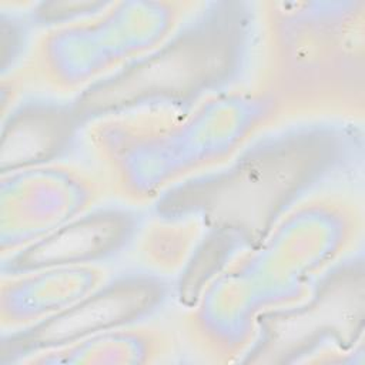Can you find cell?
<instances>
[{"label":"cell","mask_w":365,"mask_h":365,"mask_svg":"<svg viewBox=\"0 0 365 365\" xmlns=\"http://www.w3.org/2000/svg\"><path fill=\"white\" fill-rule=\"evenodd\" d=\"M362 227L361 207L348 194L322 191L297 201L205 282L184 318L192 348L215 362L245 355L261 321L305 304L321 277L354 251Z\"/></svg>","instance_id":"1"},{"label":"cell","mask_w":365,"mask_h":365,"mask_svg":"<svg viewBox=\"0 0 365 365\" xmlns=\"http://www.w3.org/2000/svg\"><path fill=\"white\" fill-rule=\"evenodd\" d=\"M197 1L118 0L38 31L11 74L21 86L71 96L168 44Z\"/></svg>","instance_id":"4"},{"label":"cell","mask_w":365,"mask_h":365,"mask_svg":"<svg viewBox=\"0 0 365 365\" xmlns=\"http://www.w3.org/2000/svg\"><path fill=\"white\" fill-rule=\"evenodd\" d=\"M198 234L200 225L191 218L155 221L147 227L140 251L153 268L173 272L185 262Z\"/></svg>","instance_id":"8"},{"label":"cell","mask_w":365,"mask_h":365,"mask_svg":"<svg viewBox=\"0 0 365 365\" xmlns=\"http://www.w3.org/2000/svg\"><path fill=\"white\" fill-rule=\"evenodd\" d=\"M257 87L288 120H358L365 107V3L271 0L258 4Z\"/></svg>","instance_id":"3"},{"label":"cell","mask_w":365,"mask_h":365,"mask_svg":"<svg viewBox=\"0 0 365 365\" xmlns=\"http://www.w3.org/2000/svg\"><path fill=\"white\" fill-rule=\"evenodd\" d=\"M284 123L254 83L210 91L188 104H153L91 121L86 138L107 192L145 205L173 187L235 160Z\"/></svg>","instance_id":"2"},{"label":"cell","mask_w":365,"mask_h":365,"mask_svg":"<svg viewBox=\"0 0 365 365\" xmlns=\"http://www.w3.org/2000/svg\"><path fill=\"white\" fill-rule=\"evenodd\" d=\"M171 352L168 332L154 322H125L34 346L17 359L40 365L154 364Z\"/></svg>","instance_id":"7"},{"label":"cell","mask_w":365,"mask_h":365,"mask_svg":"<svg viewBox=\"0 0 365 365\" xmlns=\"http://www.w3.org/2000/svg\"><path fill=\"white\" fill-rule=\"evenodd\" d=\"M108 277V269L96 261L3 272L0 281L1 331L16 334L43 327L101 291Z\"/></svg>","instance_id":"6"},{"label":"cell","mask_w":365,"mask_h":365,"mask_svg":"<svg viewBox=\"0 0 365 365\" xmlns=\"http://www.w3.org/2000/svg\"><path fill=\"white\" fill-rule=\"evenodd\" d=\"M107 194L98 171L71 161H38L3 171L1 258L13 259L86 217Z\"/></svg>","instance_id":"5"}]
</instances>
